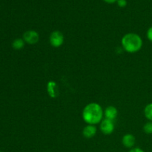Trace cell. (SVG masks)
Segmentation results:
<instances>
[{
	"mask_svg": "<svg viewBox=\"0 0 152 152\" xmlns=\"http://www.w3.org/2000/svg\"><path fill=\"white\" fill-rule=\"evenodd\" d=\"M114 128H115V126H114L112 120H108V119L102 120L100 123V126H99L100 131L105 135L111 134L114 132Z\"/></svg>",
	"mask_w": 152,
	"mask_h": 152,
	"instance_id": "cell-5",
	"label": "cell"
},
{
	"mask_svg": "<svg viewBox=\"0 0 152 152\" xmlns=\"http://www.w3.org/2000/svg\"><path fill=\"white\" fill-rule=\"evenodd\" d=\"M117 4L120 7H125L127 5V1L126 0H117Z\"/></svg>",
	"mask_w": 152,
	"mask_h": 152,
	"instance_id": "cell-14",
	"label": "cell"
},
{
	"mask_svg": "<svg viewBox=\"0 0 152 152\" xmlns=\"http://www.w3.org/2000/svg\"><path fill=\"white\" fill-rule=\"evenodd\" d=\"M122 143L126 148L132 149L136 143V138L132 134H126L122 138Z\"/></svg>",
	"mask_w": 152,
	"mask_h": 152,
	"instance_id": "cell-7",
	"label": "cell"
},
{
	"mask_svg": "<svg viewBox=\"0 0 152 152\" xmlns=\"http://www.w3.org/2000/svg\"><path fill=\"white\" fill-rule=\"evenodd\" d=\"M143 132L147 134H152V122L149 121L143 126Z\"/></svg>",
	"mask_w": 152,
	"mask_h": 152,
	"instance_id": "cell-12",
	"label": "cell"
},
{
	"mask_svg": "<svg viewBox=\"0 0 152 152\" xmlns=\"http://www.w3.org/2000/svg\"><path fill=\"white\" fill-rule=\"evenodd\" d=\"M49 42L52 47L57 48L63 45L64 42H65V37L61 31H54L50 34Z\"/></svg>",
	"mask_w": 152,
	"mask_h": 152,
	"instance_id": "cell-3",
	"label": "cell"
},
{
	"mask_svg": "<svg viewBox=\"0 0 152 152\" xmlns=\"http://www.w3.org/2000/svg\"><path fill=\"white\" fill-rule=\"evenodd\" d=\"M121 45L123 48L126 52L134 53L141 50L143 45L140 36L135 33H128L125 34L121 39Z\"/></svg>",
	"mask_w": 152,
	"mask_h": 152,
	"instance_id": "cell-2",
	"label": "cell"
},
{
	"mask_svg": "<svg viewBox=\"0 0 152 152\" xmlns=\"http://www.w3.org/2000/svg\"><path fill=\"white\" fill-rule=\"evenodd\" d=\"M146 36L148 39L152 42V26L150 27L146 32Z\"/></svg>",
	"mask_w": 152,
	"mask_h": 152,
	"instance_id": "cell-13",
	"label": "cell"
},
{
	"mask_svg": "<svg viewBox=\"0 0 152 152\" xmlns=\"http://www.w3.org/2000/svg\"><path fill=\"white\" fill-rule=\"evenodd\" d=\"M104 116L102 106L96 102H91L85 106L82 112V117L88 125H96L101 123Z\"/></svg>",
	"mask_w": 152,
	"mask_h": 152,
	"instance_id": "cell-1",
	"label": "cell"
},
{
	"mask_svg": "<svg viewBox=\"0 0 152 152\" xmlns=\"http://www.w3.org/2000/svg\"><path fill=\"white\" fill-rule=\"evenodd\" d=\"M96 127L94 125H87L83 129V135L87 139H91L96 135Z\"/></svg>",
	"mask_w": 152,
	"mask_h": 152,
	"instance_id": "cell-9",
	"label": "cell"
},
{
	"mask_svg": "<svg viewBox=\"0 0 152 152\" xmlns=\"http://www.w3.org/2000/svg\"><path fill=\"white\" fill-rule=\"evenodd\" d=\"M144 115L147 120L152 122V102L145 105L144 108Z\"/></svg>",
	"mask_w": 152,
	"mask_h": 152,
	"instance_id": "cell-11",
	"label": "cell"
},
{
	"mask_svg": "<svg viewBox=\"0 0 152 152\" xmlns=\"http://www.w3.org/2000/svg\"><path fill=\"white\" fill-rule=\"evenodd\" d=\"M0 152H2V151H0Z\"/></svg>",
	"mask_w": 152,
	"mask_h": 152,
	"instance_id": "cell-17",
	"label": "cell"
},
{
	"mask_svg": "<svg viewBox=\"0 0 152 152\" xmlns=\"http://www.w3.org/2000/svg\"><path fill=\"white\" fill-rule=\"evenodd\" d=\"M22 39L27 44L35 45L39 41L40 36L37 31L34 30H28L24 33Z\"/></svg>",
	"mask_w": 152,
	"mask_h": 152,
	"instance_id": "cell-4",
	"label": "cell"
},
{
	"mask_svg": "<svg viewBox=\"0 0 152 152\" xmlns=\"http://www.w3.org/2000/svg\"><path fill=\"white\" fill-rule=\"evenodd\" d=\"M47 93L50 98L56 99L59 96V87L56 83L53 80L48 82L47 83Z\"/></svg>",
	"mask_w": 152,
	"mask_h": 152,
	"instance_id": "cell-6",
	"label": "cell"
},
{
	"mask_svg": "<svg viewBox=\"0 0 152 152\" xmlns=\"http://www.w3.org/2000/svg\"><path fill=\"white\" fill-rule=\"evenodd\" d=\"M129 152H145L140 148H133L130 150Z\"/></svg>",
	"mask_w": 152,
	"mask_h": 152,
	"instance_id": "cell-15",
	"label": "cell"
},
{
	"mask_svg": "<svg viewBox=\"0 0 152 152\" xmlns=\"http://www.w3.org/2000/svg\"><path fill=\"white\" fill-rule=\"evenodd\" d=\"M25 42L23 40V39L17 38L13 40V42H12V47L15 50H21L25 46Z\"/></svg>",
	"mask_w": 152,
	"mask_h": 152,
	"instance_id": "cell-10",
	"label": "cell"
},
{
	"mask_svg": "<svg viewBox=\"0 0 152 152\" xmlns=\"http://www.w3.org/2000/svg\"><path fill=\"white\" fill-rule=\"evenodd\" d=\"M104 1H105V2L108 3V4H112V3H114L116 2V1H117V0H104Z\"/></svg>",
	"mask_w": 152,
	"mask_h": 152,
	"instance_id": "cell-16",
	"label": "cell"
},
{
	"mask_svg": "<svg viewBox=\"0 0 152 152\" xmlns=\"http://www.w3.org/2000/svg\"><path fill=\"white\" fill-rule=\"evenodd\" d=\"M117 115H118V110L113 105H109L104 111V116L105 117V119L108 120L113 121L117 118Z\"/></svg>",
	"mask_w": 152,
	"mask_h": 152,
	"instance_id": "cell-8",
	"label": "cell"
}]
</instances>
